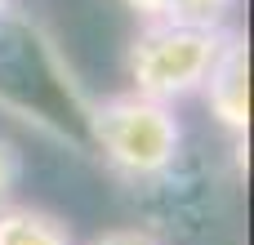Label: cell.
Wrapping results in <instances>:
<instances>
[{
  "label": "cell",
  "mask_w": 254,
  "mask_h": 245,
  "mask_svg": "<svg viewBox=\"0 0 254 245\" xmlns=\"http://www.w3.org/2000/svg\"><path fill=\"white\" fill-rule=\"evenodd\" d=\"M89 129L103 152V161L129 179V183H152L165 179L179 165L183 152V121L170 103L143 98L134 89L107 94L89 107Z\"/></svg>",
  "instance_id": "cell-1"
},
{
  "label": "cell",
  "mask_w": 254,
  "mask_h": 245,
  "mask_svg": "<svg viewBox=\"0 0 254 245\" xmlns=\"http://www.w3.org/2000/svg\"><path fill=\"white\" fill-rule=\"evenodd\" d=\"M223 40V22H143L125 49L129 89L170 107L201 94Z\"/></svg>",
  "instance_id": "cell-2"
},
{
  "label": "cell",
  "mask_w": 254,
  "mask_h": 245,
  "mask_svg": "<svg viewBox=\"0 0 254 245\" xmlns=\"http://www.w3.org/2000/svg\"><path fill=\"white\" fill-rule=\"evenodd\" d=\"M201 94H205L210 116L228 134L246 138V129H250V40H246V31H228Z\"/></svg>",
  "instance_id": "cell-3"
},
{
  "label": "cell",
  "mask_w": 254,
  "mask_h": 245,
  "mask_svg": "<svg viewBox=\"0 0 254 245\" xmlns=\"http://www.w3.org/2000/svg\"><path fill=\"white\" fill-rule=\"evenodd\" d=\"M0 245H76L71 228L36 205H0Z\"/></svg>",
  "instance_id": "cell-4"
},
{
  "label": "cell",
  "mask_w": 254,
  "mask_h": 245,
  "mask_svg": "<svg viewBox=\"0 0 254 245\" xmlns=\"http://www.w3.org/2000/svg\"><path fill=\"white\" fill-rule=\"evenodd\" d=\"M143 22H223L237 0H121Z\"/></svg>",
  "instance_id": "cell-5"
},
{
  "label": "cell",
  "mask_w": 254,
  "mask_h": 245,
  "mask_svg": "<svg viewBox=\"0 0 254 245\" xmlns=\"http://www.w3.org/2000/svg\"><path fill=\"white\" fill-rule=\"evenodd\" d=\"M18 179H22V156L13 143L0 138V205H9V192L18 187Z\"/></svg>",
  "instance_id": "cell-6"
},
{
  "label": "cell",
  "mask_w": 254,
  "mask_h": 245,
  "mask_svg": "<svg viewBox=\"0 0 254 245\" xmlns=\"http://www.w3.org/2000/svg\"><path fill=\"white\" fill-rule=\"evenodd\" d=\"M89 245H161L152 232H143V228H107V232H98Z\"/></svg>",
  "instance_id": "cell-7"
},
{
  "label": "cell",
  "mask_w": 254,
  "mask_h": 245,
  "mask_svg": "<svg viewBox=\"0 0 254 245\" xmlns=\"http://www.w3.org/2000/svg\"><path fill=\"white\" fill-rule=\"evenodd\" d=\"M9 4H13V0H0V18H4V13H9Z\"/></svg>",
  "instance_id": "cell-8"
}]
</instances>
